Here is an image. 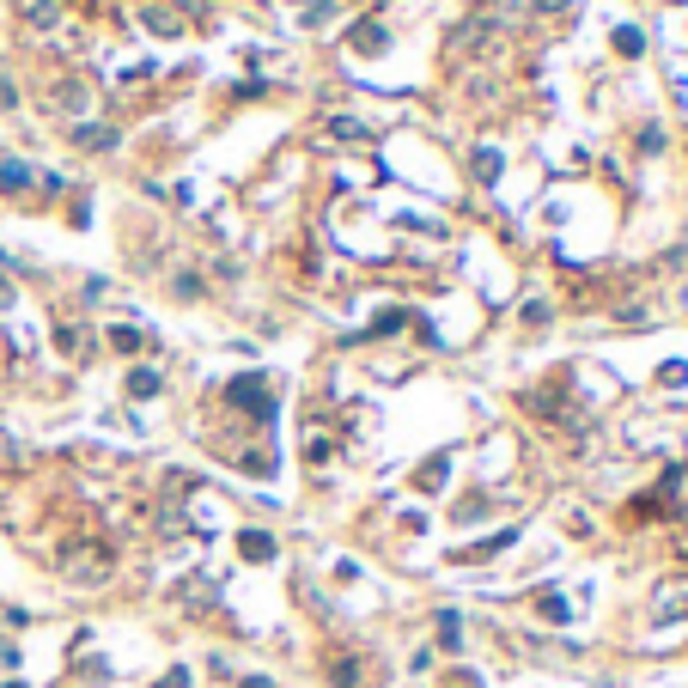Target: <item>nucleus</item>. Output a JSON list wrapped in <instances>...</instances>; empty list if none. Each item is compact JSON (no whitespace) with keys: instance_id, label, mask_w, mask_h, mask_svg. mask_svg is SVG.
I'll use <instances>...</instances> for the list:
<instances>
[{"instance_id":"1a4fd4ad","label":"nucleus","mask_w":688,"mask_h":688,"mask_svg":"<svg viewBox=\"0 0 688 688\" xmlns=\"http://www.w3.org/2000/svg\"><path fill=\"white\" fill-rule=\"evenodd\" d=\"M615 49H622V55H640V31H628V25H622V31H615Z\"/></svg>"},{"instance_id":"39448f33","label":"nucleus","mask_w":688,"mask_h":688,"mask_svg":"<svg viewBox=\"0 0 688 688\" xmlns=\"http://www.w3.org/2000/svg\"><path fill=\"white\" fill-rule=\"evenodd\" d=\"M74 135H80V146H116V128H98V122H80Z\"/></svg>"},{"instance_id":"423d86ee","label":"nucleus","mask_w":688,"mask_h":688,"mask_svg":"<svg viewBox=\"0 0 688 688\" xmlns=\"http://www.w3.org/2000/svg\"><path fill=\"white\" fill-rule=\"evenodd\" d=\"M25 183H31V171L19 159H0V189H25Z\"/></svg>"},{"instance_id":"dca6fc26","label":"nucleus","mask_w":688,"mask_h":688,"mask_svg":"<svg viewBox=\"0 0 688 688\" xmlns=\"http://www.w3.org/2000/svg\"><path fill=\"white\" fill-rule=\"evenodd\" d=\"M0 688H25V683H0Z\"/></svg>"},{"instance_id":"6e6552de","label":"nucleus","mask_w":688,"mask_h":688,"mask_svg":"<svg viewBox=\"0 0 688 688\" xmlns=\"http://www.w3.org/2000/svg\"><path fill=\"white\" fill-rule=\"evenodd\" d=\"M128 396H159V372H135L128 378Z\"/></svg>"},{"instance_id":"0eeeda50","label":"nucleus","mask_w":688,"mask_h":688,"mask_svg":"<svg viewBox=\"0 0 688 688\" xmlns=\"http://www.w3.org/2000/svg\"><path fill=\"white\" fill-rule=\"evenodd\" d=\"M439 640H445V652H457V646H464V622H457L451 609L439 615Z\"/></svg>"},{"instance_id":"2eb2a0df","label":"nucleus","mask_w":688,"mask_h":688,"mask_svg":"<svg viewBox=\"0 0 688 688\" xmlns=\"http://www.w3.org/2000/svg\"><path fill=\"white\" fill-rule=\"evenodd\" d=\"M244 688H274V683H268V676H250V683H244Z\"/></svg>"},{"instance_id":"9d476101","label":"nucleus","mask_w":688,"mask_h":688,"mask_svg":"<svg viewBox=\"0 0 688 688\" xmlns=\"http://www.w3.org/2000/svg\"><path fill=\"white\" fill-rule=\"evenodd\" d=\"M475 171H482V177H500V153H487L482 146V153H475Z\"/></svg>"},{"instance_id":"ddd939ff","label":"nucleus","mask_w":688,"mask_h":688,"mask_svg":"<svg viewBox=\"0 0 688 688\" xmlns=\"http://www.w3.org/2000/svg\"><path fill=\"white\" fill-rule=\"evenodd\" d=\"M159 688H189V670H171V676H165Z\"/></svg>"},{"instance_id":"9b49d317","label":"nucleus","mask_w":688,"mask_h":688,"mask_svg":"<svg viewBox=\"0 0 688 688\" xmlns=\"http://www.w3.org/2000/svg\"><path fill=\"white\" fill-rule=\"evenodd\" d=\"M110 342H116L122 354H135V347H141V335H135V329H110Z\"/></svg>"},{"instance_id":"7ed1b4c3","label":"nucleus","mask_w":688,"mask_h":688,"mask_svg":"<svg viewBox=\"0 0 688 688\" xmlns=\"http://www.w3.org/2000/svg\"><path fill=\"white\" fill-rule=\"evenodd\" d=\"M238 548H244V561H274V543H268L263 530H244Z\"/></svg>"},{"instance_id":"20e7f679","label":"nucleus","mask_w":688,"mask_h":688,"mask_svg":"<svg viewBox=\"0 0 688 688\" xmlns=\"http://www.w3.org/2000/svg\"><path fill=\"white\" fill-rule=\"evenodd\" d=\"M512 543H518V530H500L494 543H482V548H464L457 561H487V554H500V548H512Z\"/></svg>"},{"instance_id":"4468645a","label":"nucleus","mask_w":688,"mask_h":688,"mask_svg":"<svg viewBox=\"0 0 688 688\" xmlns=\"http://www.w3.org/2000/svg\"><path fill=\"white\" fill-rule=\"evenodd\" d=\"M536 6H543V13H567L573 0H536Z\"/></svg>"},{"instance_id":"f03ea898","label":"nucleus","mask_w":688,"mask_h":688,"mask_svg":"<svg viewBox=\"0 0 688 688\" xmlns=\"http://www.w3.org/2000/svg\"><path fill=\"white\" fill-rule=\"evenodd\" d=\"M390 43V31L378 19H365V25H354V49H365V55H378V49H384Z\"/></svg>"},{"instance_id":"f8f14e48","label":"nucleus","mask_w":688,"mask_h":688,"mask_svg":"<svg viewBox=\"0 0 688 688\" xmlns=\"http://www.w3.org/2000/svg\"><path fill=\"white\" fill-rule=\"evenodd\" d=\"M13 299H19V286H13L6 274H0V311H13Z\"/></svg>"},{"instance_id":"f257e3e1","label":"nucleus","mask_w":688,"mask_h":688,"mask_svg":"<svg viewBox=\"0 0 688 688\" xmlns=\"http://www.w3.org/2000/svg\"><path fill=\"white\" fill-rule=\"evenodd\" d=\"M232 403H250L256 414H263V421L274 414V403L263 396V378H238V384H232Z\"/></svg>"}]
</instances>
